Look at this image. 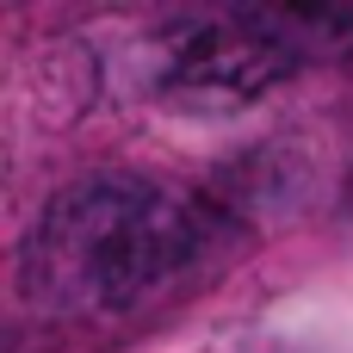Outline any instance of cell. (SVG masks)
Segmentation results:
<instances>
[{
	"instance_id": "1",
	"label": "cell",
	"mask_w": 353,
	"mask_h": 353,
	"mask_svg": "<svg viewBox=\"0 0 353 353\" xmlns=\"http://www.w3.org/2000/svg\"><path fill=\"white\" fill-rule=\"evenodd\" d=\"M223 242V217L137 174H93L62 186L19 254V285L50 316H124L180 279Z\"/></svg>"
},
{
	"instance_id": "2",
	"label": "cell",
	"mask_w": 353,
	"mask_h": 353,
	"mask_svg": "<svg viewBox=\"0 0 353 353\" xmlns=\"http://www.w3.org/2000/svg\"><path fill=\"white\" fill-rule=\"evenodd\" d=\"M298 68V50L273 31L267 6H199L168 12L143 37V74L168 105L230 112L261 99Z\"/></svg>"
},
{
	"instance_id": "3",
	"label": "cell",
	"mask_w": 353,
	"mask_h": 353,
	"mask_svg": "<svg viewBox=\"0 0 353 353\" xmlns=\"http://www.w3.org/2000/svg\"><path fill=\"white\" fill-rule=\"evenodd\" d=\"M273 31L304 56V50H353V6H267Z\"/></svg>"
}]
</instances>
